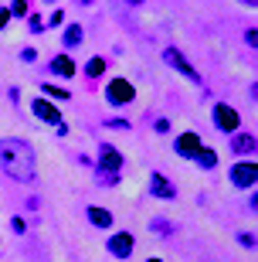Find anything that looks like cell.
Wrapping results in <instances>:
<instances>
[{"label": "cell", "instance_id": "5", "mask_svg": "<svg viewBox=\"0 0 258 262\" xmlns=\"http://www.w3.org/2000/svg\"><path fill=\"white\" fill-rule=\"evenodd\" d=\"M214 126H218L221 133H231V136H234V133H238V126H241V116L231 106L218 102V106H214Z\"/></svg>", "mask_w": 258, "mask_h": 262}, {"label": "cell", "instance_id": "21", "mask_svg": "<svg viewBox=\"0 0 258 262\" xmlns=\"http://www.w3.org/2000/svg\"><path fill=\"white\" fill-rule=\"evenodd\" d=\"M153 232H160V235H170V232H173V225H167V222H153Z\"/></svg>", "mask_w": 258, "mask_h": 262}, {"label": "cell", "instance_id": "6", "mask_svg": "<svg viewBox=\"0 0 258 262\" xmlns=\"http://www.w3.org/2000/svg\"><path fill=\"white\" fill-rule=\"evenodd\" d=\"M163 61H167L170 68H177L180 75H187L191 82H201V75H197V68H194L191 61L183 58V51H180V48H167V51H163Z\"/></svg>", "mask_w": 258, "mask_h": 262}, {"label": "cell", "instance_id": "22", "mask_svg": "<svg viewBox=\"0 0 258 262\" xmlns=\"http://www.w3.org/2000/svg\"><path fill=\"white\" fill-rule=\"evenodd\" d=\"M10 10V17H14V14H28V4H24V0H17V4H14V7H7Z\"/></svg>", "mask_w": 258, "mask_h": 262}, {"label": "cell", "instance_id": "10", "mask_svg": "<svg viewBox=\"0 0 258 262\" xmlns=\"http://www.w3.org/2000/svg\"><path fill=\"white\" fill-rule=\"evenodd\" d=\"M150 194L160 198V201H173V198H177V187H173L163 174H153L150 177Z\"/></svg>", "mask_w": 258, "mask_h": 262}, {"label": "cell", "instance_id": "8", "mask_svg": "<svg viewBox=\"0 0 258 262\" xmlns=\"http://www.w3.org/2000/svg\"><path fill=\"white\" fill-rule=\"evenodd\" d=\"M133 245H136V238L129 232H115L105 249H109V255H115V259H129V255H133Z\"/></svg>", "mask_w": 258, "mask_h": 262}, {"label": "cell", "instance_id": "11", "mask_svg": "<svg viewBox=\"0 0 258 262\" xmlns=\"http://www.w3.org/2000/svg\"><path fill=\"white\" fill-rule=\"evenodd\" d=\"M231 150H234L238 157H251L258 150L255 133H234V136H231Z\"/></svg>", "mask_w": 258, "mask_h": 262}, {"label": "cell", "instance_id": "12", "mask_svg": "<svg viewBox=\"0 0 258 262\" xmlns=\"http://www.w3.org/2000/svg\"><path fill=\"white\" fill-rule=\"evenodd\" d=\"M51 72H55V75H61V78H72V75H75V61L68 58V51H61V55L51 61Z\"/></svg>", "mask_w": 258, "mask_h": 262}, {"label": "cell", "instance_id": "18", "mask_svg": "<svg viewBox=\"0 0 258 262\" xmlns=\"http://www.w3.org/2000/svg\"><path fill=\"white\" fill-rule=\"evenodd\" d=\"M28 28L34 31V34H41V31H44V20H41L38 14H31V17H28Z\"/></svg>", "mask_w": 258, "mask_h": 262}, {"label": "cell", "instance_id": "15", "mask_svg": "<svg viewBox=\"0 0 258 262\" xmlns=\"http://www.w3.org/2000/svg\"><path fill=\"white\" fill-rule=\"evenodd\" d=\"M194 160H197V164H201L204 170H214V167H218V154H214V150H210V146H201V150H197V157H194Z\"/></svg>", "mask_w": 258, "mask_h": 262}, {"label": "cell", "instance_id": "16", "mask_svg": "<svg viewBox=\"0 0 258 262\" xmlns=\"http://www.w3.org/2000/svg\"><path fill=\"white\" fill-rule=\"evenodd\" d=\"M85 72H88V75H92V78H99V75H102V72H105V58H92V61H88V65H85Z\"/></svg>", "mask_w": 258, "mask_h": 262}, {"label": "cell", "instance_id": "4", "mask_svg": "<svg viewBox=\"0 0 258 262\" xmlns=\"http://www.w3.org/2000/svg\"><path fill=\"white\" fill-rule=\"evenodd\" d=\"M231 181H234V187L251 191V187L258 184V164L255 160H238V164L231 167Z\"/></svg>", "mask_w": 258, "mask_h": 262}, {"label": "cell", "instance_id": "14", "mask_svg": "<svg viewBox=\"0 0 258 262\" xmlns=\"http://www.w3.org/2000/svg\"><path fill=\"white\" fill-rule=\"evenodd\" d=\"M82 38H85L82 24H68V28H65V38H61V45H65V48H75V45H82Z\"/></svg>", "mask_w": 258, "mask_h": 262}, {"label": "cell", "instance_id": "27", "mask_svg": "<svg viewBox=\"0 0 258 262\" xmlns=\"http://www.w3.org/2000/svg\"><path fill=\"white\" fill-rule=\"evenodd\" d=\"M146 262H163V259H146Z\"/></svg>", "mask_w": 258, "mask_h": 262}, {"label": "cell", "instance_id": "25", "mask_svg": "<svg viewBox=\"0 0 258 262\" xmlns=\"http://www.w3.org/2000/svg\"><path fill=\"white\" fill-rule=\"evenodd\" d=\"M20 58H24V61H34V58H38V51H34V48H24V51H20Z\"/></svg>", "mask_w": 258, "mask_h": 262}, {"label": "cell", "instance_id": "7", "mask_svg": "<svg viewBox=\"0 0 258 262\" xmlns=\"http://www.w3.org/2000/svg\"><path fill=\"white\" fill-rule=\"evenodd\" d=\"M31 109H34L38 119H44V123H51V126H61V123H65V119H61V109H58L51 99H34Z\"/></svg>", "mask_w": 258, "mask_h": 262}, {"label": "cell", "instance_id": "20", "mask_svg": "<svg viewBox=\"0 0 258 262\" xmlns=\"http://www.w3.org/2000/svg\"><path fill=\"white\" fill-rule=\"evenodd\" d=\"M238 242L245 245V249H255V235H248V232H241V235H238Z\"/></svg>", "mask_w": 258, "mask_h": 262}, {"label": "cell", "instance_id": "3", "mask_svg": "<svg viewBox=\"0 0 258 262\" xmlns=\"http://www.w3.org/2000/svg\"><path fill=\"white\" fill-rule=\"evenodd\" d=\"M119 170H123V154H119L112 143H102L99 146V174L119 177Z\"/></svg>", "mask_w": 258, "mask_h": 262}, {"label": "cell", "instance_id": "2", "mask_svg": "<svg viewBox=\"0 0 258 262\" xmlns=\"http://www.w3.org/2000/svg\"><path fill=\"white\" fill-rule=\"evenodd\" d=\"M105 99H109L112 106H129L136 99V85L129 78H112V82L105 85Z\"/></svg>", "mask_w": 258, "mask_h": 262}, {"label": "cell", "instance_id": "9", "mask_svg": "<svg viewBox=\"0 0 258 262\" xmlns=\"http://www.w3.org/2000/svg\"><path fill=\"white\" fill-rule=\"evenodd\" d=\"M173 146H177V154H180V157H191V160H194L204 143H201V133H180Z\"/></svg>", "mask_w": 258, "mask_h": 262}, {"label": "cell", "instance_id": "26", "mask_svg": "<svg viewBox=\"0 0 258 262\" xmlns=\"http://www.w3.org/2000/svg\"><path fill=\"white\" fill-rule=\"evenodd\" d=\"M156 133H170V123L167 119H156Z\"/></svg>", "mask_w": 258, "mask_h": 262}, {"label": "cell", "instance_id": "1", "mask_svg": "<svg viewBox=\"0 0 258 262\" xmlns=\"http://www.w3.org/2000/svg\"><path fill=\"white\" fill-rule=\"evenodd\" d=\"M38 154H34V146L28 140H17V136H7V140H0V170L10 177V181H17V184H31L34 181V170H38Z\"/></svg>", "mask_w": 258, "mask_h": 262}, {"label": "cell", "instance_id": "13", "mask_svg": "<svg viewBox=\"0 0 258 262\" xmlns=\"http://www.w3.org/2000/svg\"><path fill=\"white\" fill-rule=\"evenodd\" d=\"M88 222L96 225V228H112V214L105 211V208H96V204H92V208H88Z\"/></svg>", "mask_w": 258, "mask_h": 262}, {"label": "cell", "instance_id": "17", "mask_svg": "<svg viewBox=\"0 0 258 262\" xmlns=\"http://www.w3.org/2000/svg\"><path fill=\"white\" fill-rule=\"evenodd\" d=\"M44 92H48L51 99H61V102L68 99V89H61V85H44Z\"/></svg>", "mask_w": 258, "mask_h": 262}, {"label": "cell", "instance_id": "24", "mask_svg": "<svg viewBox=\"0 0 258 262\" xmlns=\"http://www.w3.org/2000/svg\"><path fill=\"white\" fill-rule=\"evenodd\" d=\"M7 24H10V10L0 7V28H7Z\"/></svg>", "mask_w": 258, "mask_h": 262}, {"label": "cell", "instance_id": "23", "mask_svg": "<svg viewBox=\"0 0 258 262\" xmlns=\"http://www.w3.org/2000/svg\"><path fill=\"white\" fill-rule=\"evenodd\" d=\"M105 126H115V129H129L126 119H105Z\"/></svg>", "mask_w": 258, "mask_h": 262}, {"label": "cell", "instance_id": "19", "mask_svg": "<svg viewBox=\"0 0 258 262\" xmlns=\"http://www.w3.org/2000/svg\"><path fill=\"white\" fill-rule=\"evenodd\" d=\"M61 24H65V10H55V14H51V24H48V28H61Z\"/></svg>", "mask_w": 258, "mask_h": 262}]
</instances>
